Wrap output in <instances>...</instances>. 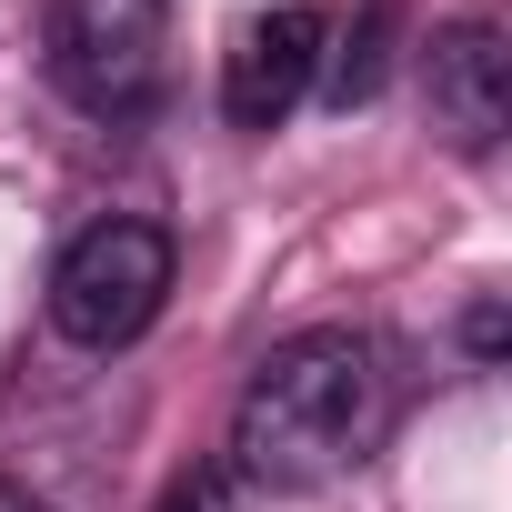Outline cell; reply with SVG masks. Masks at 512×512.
<instances>
[{
    "label": "cell",
    "mask_w": 512,
    "mask_h": 512,
    "mask_svg": "<svg viewBox=\"0 0 512 512\" xmlns=\"http://www.w3.org/2000/svg\"><path fill=\"white\" fill-rule=\"evenodd\" d=\"M432 131L472 161L512 131V51H502L492 21H452L432 41Z\"/></svg>",
    "instance_id": "cell-5"
},
{
    "label": "cell",
    "mask_w": 512,
    "mask_h": 512,
    "mask_svg": "<svg viewBox=\"0 0 512 512\" xmlns=\"http://www.w3.org/2000/svg\"><path fill=\"white\" fill-rule=\"evenodd\" d=\"M322 51H332V21L302 11V0L241 21V41H231V61H221V111H231V131H282V121L302 111V91L322 81Z\"/></svg>",
    "instance_id": "cell-4"
},
{
    "label": "cell",
    "mask_w": 512,
    "mask_h": 512,
    "mask_svg": "<svg viewBox=\"0 0 512 512\" xmlns=\"http://www.w3.org/2000/svg\"><path fill=\"white\" fill-rule=\"evenodd\" d=\"M392 422V382L382 352L362 332H302L282 342L262 372L241 382L231 402V472L262 492H312L342 482Z\"/></svg>",
    "instance_id": "cell-1"
},
{
    "label": "cell",
    "mask_w": 512,
    "mask_h": 512,
    "mask_svg": "<svg viewBox=\"0 0 512 512\" xmlns=\"http://www.w3.org/2000/svg\"><path fill=\"white\" fill-rule=\"evenodd\" d=\"M322 61H332V81H322V91H332V111L372 101V91H382V71H392V11L372 0V11L352 21V41H342V51H322Z\"/></svg>",
    "instance_id": "cell-6"
},
{
    "label": "cell",
    "mask_w": 512,
    "mask_h": 512,
    "mask_svg": "<svg viewBox=\"0 0 512 512\" xmlns=\"http://www.w3.org/2000/svg\"><path fill=\"white\" fill-rule=\"evenodd\" d=\"M51 91L91 121H141L161 101V51H171V0H51Z\"/></svg>",
    "instance_id": "cell-2"
},
{
    "label": "cell",
    "mask_w": 512,
    "mask_h": 512,
    "mask_svg": "<svg viewBox=\"0 0 512 512\" xmlns=\"http://www.w3.org/2000/svg\"><path fill=\"white\" fill-rule=\"evenodd\" d=\"M171 302V231L161 221H91L51 272V332L81 352H121Z\"/></svg>",
    "instance_id": "cell-3"
},
{
    "label": "cell",
    "mask_w": 512,
    "mask_h": 512,
    "mask_svg": "<svg viewBox=\"0 0 512 512\" xmlns=\"http://www.w3.org/2000/svg\"><path fill=\"white\" fill-rule=\"evenodd\" d=\"M0 512H51V502H31V492H11V482H0Z\"/></svg>",
    "instance_id": "cell-9"
},
{
    "label": "cell",
    "mask_w": 512,
    "mask_h": 512,
    "mask_svg": "<svg viewBox=\"0 0 512 512\" xmlns=\"http://www.w3.org/2000/svg\"><path fill=\"white\" fill-rule=\"evenodd\" d=\"M462 342H472V362H502V302H472Z\"/></svg>",
    "instance_id": "cell-7"
},
{
    "label": "cell",
    "mask_w": 512,
    "mask_h": 512,
    "mask_svg": "<svg viewBox=\"0 0 512 512\" xmlns=\"http://www.w3.org/2000/svg\"><path fill=\"white\" fill-rule=\"evenodd\" d=\"M171 512H211V482H181V492H171Z\"/></svg>",
    "instance_id": "cell-8"
}]
</instances>
